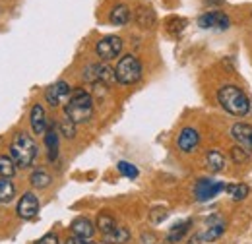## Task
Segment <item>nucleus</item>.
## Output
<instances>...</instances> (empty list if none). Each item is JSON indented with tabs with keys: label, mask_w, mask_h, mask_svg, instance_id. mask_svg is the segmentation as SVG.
<instances>
[{
	"label": "nucleus",
	"mask_w": 252,
	"mask_h": 244,
	"mask_svg": "<svg viewBox=\"0 0 252 244\" xmlns=\"http://www.w3.org/2000/svg\"><path fill=\"white\" fill-rule=\"evenodd\" d=\"M64 113L76 124L88 122L94 117V99H92V95L84 92V90H74L68 103H66V107H64Z\"/></svg>",
	"instance_id": "1"
},
{
	"label": "nucleus",
	"mask_w": 252,
	"mask_h": 244,
	"mask_svg": "<svg viewBox=\"0 0 252 244\" xmlns=\"http://www.w3.org/2000/svg\"><path fill=\"white\" fill-rule=\"evenodd\" d=\"M218 99L221 107L235 117H245L251 111V99L237 86H223L218 92Z\"/></svg>",
	"instance_id": "2"
},
{
	"label": "nucleus",
	"mask_w": 252,
	"mask_h": 244,
	"mask_svg": "<svg viewBox=\"0 0 252 244\" xmlns=\"http://www.w3.org/2000/svg\"><path fill=\"white\" fill-rule=\"evenodd\" d=\"M10 157L22 169L32 167L35 157H37V144L33 142L32 136H28L24 132L16 134L14 140H12V144H10Z\"/></svg>",
	"instance_id": "3"
},
{
	"label": "nucleus",
	"mask_w": 252,
	"mask_h": 244,
	"mask_svg": "<svg viewBox=\"0 0 252 244\" xmlns=\"http://www.w3.org/2000/svg\"><path fill=\"white\" fill-rule=\"evenodd\" d=\"M115 76H117V82L119 84L132 86V84L140 82V78H142V64H140V61L134 55H126L117 64Z\"/></svg>",
	"instance_id": "4"
},
{
	"label": "nucleus",
	"mask_w": 252,
	"mask_h": 244,
	"mask_svg": "<svg viewBox=\"0 0 252 244\" xmlns=\"http://www.w3.org/2000/svg\"><path fill=\"white\" fill-rule=\"evenodd\" d=\"M121 51H123V39L117 35H107L95 45V53L101 61H113L121 55Z\"/></svg>",
	"instance_id": "5"
},
{
	"label": "nucleus",
	"mask_w": 252,
	"mask_h": 244,
	"mask_svg": "<svg viewBox=\"0 0 252 244\" xmlns=\"http://www.w3.org/2000/svg\"><path fill=\"white\" fill-rule=\"evenodd\" d=\"M223 190H227V184L220 181H212V179H200L194 186V196L198 202H210L214 200L218 194Z\"/></svg>",
	"instance_id": "6"
},
{
	"label": "nucleus",
	"mask_w": 252,
	"mask_h": 244,
	"mask_svg": "<svg viewBox=\"0 0 252 244\" xmlns=\"http://www.w3.org/2000/svg\"><path fill=\"white\" fill-rule=\"evenodd\" d=\"M70 95H72L70 86H68L66 82H57V84H53V86L45 92V99H47V103H49L51 107H59V105H63Z\"/></svg>",
	"instance_id": "7"
},
{
	"label": "nucleus",
	"mask_w": 252,
	"mask_h": 244,
	"mask_svg": "<svg viewBox=\"0 0 252 244\" xmlns=\"http://www.w3.org/2000/svg\"><path fill=\"white\" fill-rule=\"evenodd\" d=\"M198 144H200V132L196 130V128H183L181 130V134H179V138H177V146H179V150L185 153H192L196 148H198Z\"/></svg>",
	"instance_id": "8"
},
{
	"label": "nucleus",
	"mask_w": 252,
	"mask_h": 244,
	"mask_svg": "<svg viewBox=\"0 0 252 244\" xmlns=\"http://www.w3.org/2000/svg\"><path fill=\"white\" fill-rule=\"evenodd\" d=\"M37 214H39V200H37V196L33 192H26L22 196V200L18 202V215L28 221V219H33Z\"/></svg>",
	"instance_id": "9"
},
{
	"label": "nucleus",
	"mask_w": 252,
	"mask_h": 244,
	"mask_svg": "<svg viewBox=\"0 0 252 244\" xmlns=\"http://www.w3.org/2000/svg\"><path fill=\"white\" fill-rule=\"evenodd\" d=\"M198 24H200V28H204V30H212V28H216V30H227V28L231 26L229 18H227L223 12H208V14L200 16Z\"/></svg>",
	"instance_id": "10"
},
{
	"label": "nucleus",
	"mask_w": 252,
	"mask_h": 244,
	"mask_svg": "<svg viewBox=\"0 0 252 244\" xmlns=\"http://www.w3.org/2000/svg\"><path fill=\"white\" fill-rule=\"evenodd\" d=\"M231 136L233 140L243 146V148H252V126L251 124H245V122H237L233 128H231Z\"/></svg>",
	"instance_id": "11"
},
{
	"label": "nucleus",
	"mask_w": 252,
	"mask_h": 244,
	"mask_svg": "<svg viewBox=\"0 0 252 244\" xmlns=\"http://www.w3.org/2000/svg\"><path fill=\"white\" fill-rule=\"evenodd\" d=\"M70 229H72L74 237H82V239H92L95 235L94 223H92L88 217H78V219H74L72 225H70Z\"/></svg>",
	"instance_id": "12"
},
{
	"label": "nucleus",
	"mask_w": 252,
	"mask_h": 244,
	"mask_svg": "<svg viewBox=\"0 0 252 244\" xmlns=\"http://www.w3.org/2000/svg\"><path fill=\"white\" fill-rule=\"evenodd\" d=\"M32 128L33 132L37 134V136H41V134H45L47 132V117H45V109L41 107V105H33L32 109Z\"/></svg>",
	"instance_id": "13"
},
{
	"label": "nucleus",
	"mask_w": 252,
	"mask_h": 244,
	"mask_svg": "<svg viewBox=\"0 0 252 244\" xmlns=\"http://www.w3.org/2000/svg\"><path fill=\"white\" fill-rule=\"evenodd\" d=\"M225 233V221L223 219H210V227H208V231L202 235V239L206 241V243H214V241H218L221 235Z\"/></svg>",
	"instance_id": "14"
},
{
	"label": "nucleus",
	"mask_w": 252,
	"mask_h": 244,
	"mask_svg": "<svg viewBox=\"0 0 252 244\" xmlns=\"http://www.w3.org/2000/svg\"><path fill=\"white\" fill-rule=\"evenodd\" d=\"M190 227H192V219H185V221L173 225L171 231H169V235H167V241L169 243H181L185 239V235L190 231Z\"/></svg>",
	"instance_id": "15"
},
{
	"label": "nucleus",
	"mask_w": 252,
	"mask_h": 244,
	"mask_svg": "<svg viewBox=\"0 0 252 244\" xmlns=\"http://www.w3.org/2000/svg\"><path fill=\"white\" fill-rule=\"evenodd\" d=\"M45 146L49 150V159L55 161L57 155H59V134H57V128L55 126H49L47 132H45Z\"/></svg>",
	"instance_id": "16"
},
{
	"label": "nucleus",
	"mask_w": 252,
	"mask_h": 244,
	"mask_svg": "<svg viewBox=\"0 0 252 244\" xmlns=\"http://www.w3.org/2000/svg\"><path fill=\"white\" fill-rule=\"evenodd\" d=\"M206 167L212 171V173H221L223 167H225V157L223 153L218 150H210L206 153Z\"/></svg>",
	"instance_id": "17"
},
{
	"label": "nucleus",
	"mask_w": 252,
	"mask_h": 244,
	"mask_svg": "<svg viewBox=\"0 0 252 244\" xmlns=\"http://www.w3.org/2000/svg\"><path fill=\"white\" fill-rule=\"evenodd\" d=\"M103 241L107 244H126L130 241V231L125 227H117L115 231L103 235Z\"/></svg>",
	"instance_id": "18"
},
{
	"label": "nucleus",
	"mask_w": 252,
	"mask_h": 244,
	"mask_svg": "<svg viewBox=\"0 0 252 244\" xmlns=\"http://www.w3.org/2000/svg\"><path fill=\"white\" fill-rule=\"evenodd\" d=\"M128 20H130V10H128V6L119 4V6L113 8V12H111V24H115V26H125V24H128Z\"/></svg>",
	"instance_id": "19"
},
{
	"label": "nucleus",
	"mask_w": 252,
	"mask_h": 244,
	"mask_svg": "<svg viewBox=\"0 0 252 244\" xmlns=\"http://www.w3.org/2000/svg\"><path fill=\"white\" fill-rule=\"evenodd\" d=\"M16 175V163L10 155H0V177L2 179H12Z\"/></svg>",
	"instance_id": "20"
},
{
	"label": "nucleus",
	"mask_w": 252,
	"mask_h": 244,
	"mask_svg": "<svg viewBox=\"0 0 252 244\" xmlns=\"http://www.w3.org/2000/svg\"><path fill=\"white\" fill-rule=\"evenodd\" d=\"M16 196V188L8 179H0V204H8L12 202Z\"/></svg>",
	"instance_id": "21"
},
{
	"label": "nucleus",
	"mask_w": 252,
	"mask_h": 244,
	"mask_svg": "<svg viewBox=\"0 0 252 244\" xmlns=\"http://www.w3.org/2000/svg\"><path fill=\"white\" fill-rule=\"evenodd\" d=\"M97 229H99L103 235H107V233L115 231V229H117L115 217H113V215H109V214H99V217H97Z\"/></svg>",
	"instance_id": "22"
},
{
	"label": "nucleus",
	"mask_w": 252,
	"mask_h": 244,
	"mask_svg": "<svg viewBox=\"0 0 252 244\" xmlns=\"http://www.w3.org/2000/svg\"><path fill=\"white\" fill-rule=\"evenodd\" d=\"M227 192L231 194V198H233L235 202H241V200H245V198L249 196L251 188H249L247 184H227Z\"/></svg>",
	"instance_id": "23"
},
{
	"label": "nucleus",
	"mask_w": 252,
	"mask_h": 244,
	"mask_svg": "<svg viewBox=\"0 0 252 244\" xmlns=\"http://www.w3.org/2000/svg\"><path fill=\"white\" fill-rule=\"evenodd\" d=\"M30 183H32L35 188H47L49 184L53 183V179H51V175L45 173V171H35L32 177H30Z\"/></svg>",
	"instance_id": "24"
},
{
	"label": "nucleus",
	"mask_w": 252,
	"mask_h": 244,
	"mask_svg": "<svg viewBox=\"0 0 252 244\" xmlns=\"http://www.w3.org/2000/svg\"><path fill=\"white\" fill-rule=\"evenodd\" d=\"M154 22H156V16H154V12H152L150 8H142V10L138 12V24H140L142 28H152Z\"/></svg>",
	"instance_id": "25"
},
{
	"label": "nucleus",
	"mask_w": 252,
	"mask_h": 244,
	"mask_svg": "<svg viewBox=\"0 0 252 244\" xmlns=\"http://www.w3.org/2000/svg\"><path fill=\"white\" fill-rule=\"evenodd\" d=\"M231 157H233V161H235L237 165H243V163H247V161L251 159L247 148H243V146H235V148L231 150Z\"/></svg>",
	"instance_id": "26"
},
{
	"label": "nucleus",
	"mask_w": 252,
	"mask_h": 244,
	"mask_svg": "<svg viewBox=\"0 0 252 244\" xmlns=\"http://www.w3.org/2000/svg\"><path fill=\"white\" fill-rule=\"evenodd\" d=\"M117 167H119V173H121L123 177H126V179H136V177H138V169H136L132 163L121 161Z\"/></svg>",
	"instance_id": "27"
},
{
	"label": "nucleus",
	"mask_w": 252,
	"mask_h": 244,
	"mask_svg": "<svg viewBox=\"0 0 252 244\" xmlns=\"http://www.w3.org/2000/svg\"><path fill=\"white\" fill-rule=\"evenodd\" d=\"M61 132H63V136L66 138H74L76 136V122H72L68 117L61 121Z\"/></svg>",
	"instance_id": "28"
},
{
	"label": "nucleus",
	"mask_w": 252,
	"mask_h": 244,
	"mask_svg": "<svg viewBox=\"0 0 252 244\" xmlns=\"http://www.w3.org/2000/svg\"><path fill=\"white\" fill-rule=\"evenodd\" d=\"M35 244H59V237H57L55 233H49V235H45L43 239H39Z\"/></svg>",
	"instance_id": "29"
},
{
	"label": "nucleus",
	"mask_w": 252,
	"mask_h": 244,
	"mask_svg": "<svg viewBox=\"0 0 252 244\" xmlns=\"http://www.w3.org/2000/svg\"><path fill=\"white\" fill-rule=\"evenodd\" d=\"M66 244H94V243H90V239H82V237H70V239L66 241Z\"/></svg>",
	"instance_id": "30"
}]
</instances>
